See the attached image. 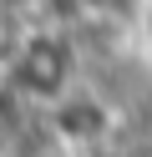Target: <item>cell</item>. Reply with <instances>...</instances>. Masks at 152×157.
I'll use <instances>...</instances> for the list:
<instances>
[{
  "label": "cell",
  "mask_w": 152,
  "mask_h": 157,
  "mask_svg": "<svg viewBox=\"0 0 152 157\" xmlns=\"http://www.w3.org/2000/svg\"><path fill=\"white\" fill-rule=\"evenodd\" d=\"M71 76V46L61 36H30L15 56V91L20 96H61Z\"/></svg>",
  "instance_id": "cell-1"
},
{
  "label": "cell",
  "mask_w": 152,
  "mask_h": 157,
  "mask_svg": "<svg viewBox=\"0 0 152 157\" xmlns=\"http://www.w3.org/2000/svg\"><path fill=\"white\" fill-rule=\"evenodd\" d=\"M15 122H20V106L10 91H0V147H10V137H15Z\"/></svg>",
  "instance_id": "cell-2"
}]
</instances>
